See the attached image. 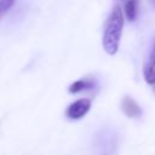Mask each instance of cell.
I'll return each mask as SVG.
<instances>
[{"mask_svg":"<svg viewBox=\"0 0 155 155\" xmlns=\"http://www.w3.org/2000/svg\"><path fill=\"white\" fill-rule=\"evenodd\" d=\"M15 0H0V18L13 6Z\"/></svg>","mask_w":155,"mask_h":155,"instance_id":"obj_7","label":"cell"},{"mask_svg":"<svg viewBox=\"0 0 155 155\" xmlns=\"http://www.w3.org/2000/svg\"><path fill=\"white\" fill-rule=\"evenodd\" d=\"M138 4H139V0H127L124 5L125 16L131 22L136 21L138 16Z\"/></svg>","mask_w":155,"mask_h":155,"instance_id":"obj_5","label":"cell"},{"mask_svg":"<svg viewBox=\"0 0 155 155\" xmlns=\"http://www.w3.org/2000/svg\"><path fill=\"white\" fill-rule=\"evenodd\" d=\"M120 1H124V2H126V1H127V0H120Z\"/></svg>","mask_w":155,"mask_h":155,"instance_id":"obj_9","label":"cell"},{"mask_svg":"<svg viewBox=\"0 0 155 155\" xmlns=\"http://www.w3.org/2000/svg\"><path fill=\"white\" fill-rule=\"evenodd\" d=\"M91 108V101L87 99V98H80L78 101H75L74 103H71L67 110H65V115L69 117V119H73V120H78V119H81L84 117L88 110Z\"/></svg>","mask_w":155,"mask_h":155,"instance_id":"obj_2","label":"cell"},{"mask_svg":"<svg viewBox=\"0 0 155 155\" xmlns=\"http://www.w3.org/2000/svg\"><path fill=\"white\" fill-rule=\"evenodd\" d=\"M124 28V13L120 5H115L104 24L103 48L108 54H115L119 50V44Z\"/></svg>","mask_w":155,"mask_h":155,"instance_id":"obj_1","label":"cell"},{"mask_svg":"<svg viewBox=\"0 0 155 155\" xmlns=\"http://www.w3.org/2000/svg\"><path fill=\"white\" fill-rule=\"evenodd\" d=\"M121 108H122L124 113H125L128 117H138V116L142 114V109H140V107L138 105V103H137L133 98H131V97H128V96H126V97L122 98Z\"/></svg>","mask_w":155,"mask_h":155,"instance_id":"obj_4","label":"cell"},{"mask_svg":"<svg viewBox=\"0 0 155 155\" xmlns=\"http://www.w3.org/2000/svg\"><path fill=\"white\" fill-rule=\"evenodd\" d=\"M144 79L149 85H155V41L143 68Z\"/></svg>","mask_w":155,"mask_h":155,"instance_id":"obj_3","label":"cell"},{"mask_svg":"<svg viewBox=\"0 0 155 155\" xmlns=\"http://www.w3.org/2000/svg\"><path fill=\"white\" fill-rule=\"evenodd\" d=\"M93 86H94V81H92V80H78V81L73 82V84L69 86L68 91H69L70 93H79V92H81V91L90 90V88H92Z\"/></svg>","mask_w":155,"mask_h":155,"instance_id":"obj_6","label":"cell"},{"mask_svg":"<svg viewBox=\"0 0 155 155\" xmlns=\"http://www.w3.org/2000/svg\"><path fill=\"white\" fill-rule=\"evenodd\" d=\"M150 2H151V4L154 5V6H155V0H150Z\"/></svg>","mask_w":155,"mask_h":155,"instance_id":"obj_8","label":"cell"}]
</instances>
